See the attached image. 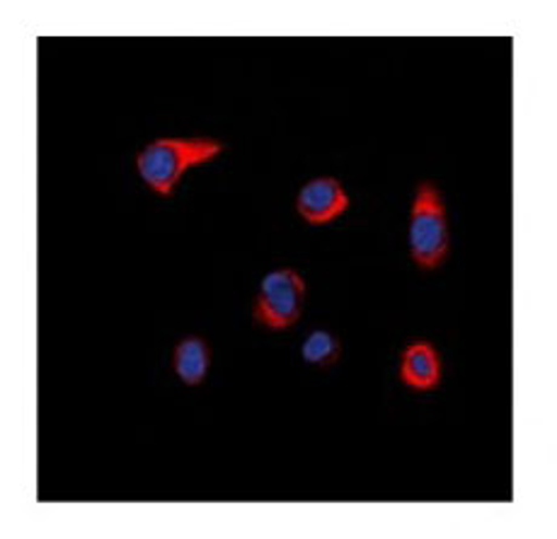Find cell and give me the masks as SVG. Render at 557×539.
Masks as SVG:
<instances>
[{"label":"cell","mask_w":557,"mask_h":539,"mask_svg":"<svg viewBox=\"0 0 557 539\" xmlns=\"http://www.w3.org/2000/svg\"><path fill=\"white\" fill-rule=\"evenodd\" d=\"M223 153L216 138H160L136 158L138 175L160 197H173L177 181L189 167L203 165Z\"/></svg>","instance_id":"6da1fadb"},{"label":"cell","mask_w":557,"mask_h":539,"mask_svg":"<svg viewBox=\"0 0 557 539\" xmlns=\"http://www.w3.org/2000/svg\"><path fill=\"white\" fill-rule=\"evenodd\" d=\"M448 245H451V235H448L442 193L432 181H422L417 187L410 215V254L414 264H420L426 272L438 268L448 254Z\"/></svg>","instance_id":"7a4b0ae2"},{"label":"cell","mask_w":557,"mask_h":539,"mask_svg":"<svg viewBox=\"0 0 557 539\" xmlns=\"http://www.w3.org/2000/svg\"><path fill=\"white\" fill-rule=\"evenodd\" d=\"M306 298V284L294 268H276L270 272L260 284L257 293L255 319L264 329L282 331L294 327L301 319Z\"/></svg>","instance_id":"3957f363"},{"label":"cell","mask_w":557,"mask_h":539,"mask_svg":"<svg viewBox=\"0 0 557 539\" xmlns=\"http://www.w3.org/2000/svg\"><path fill=\"white\" fill-rule=\"evenodd\" d=\"M296 209L304 221L325 225L349 209V197L335 177H318L298 191Z\"/></svg>","instance_id":"277c9868"},{"label":"cell","mask_w":557,"mask_h":539,"mask_svg":"<svg viewBox=\"0 0 557 539\" xmlns=\"http://www.w3.org/2000/svg\"><path fill=\"white\" fill-rule=\"evenodd\" d=\"M400 380L412 390H434L442 383V361L430 341H414L403 351Z\"/></svg>","instance_id":"5b68a950"},{"label":"cell","mask_w":557,"mask_h":539,"mask_svg":"<svg viewBox=\"0 0 557 539\" xmlns=\"http://www.w3.org/2000/svg\"><path fill=\"white\" fill-rule=\"evenodd\" d=\"M209 371V347L199 337H189L175 349V373L182 383L199 385Z\"/></svg>","instance_id":"8992f818"},{"label":"cell","mask_w":557,"mask_h":539,"mask_svg":"<svg viewBox=\"0 0 557 539\" xmlns=\"http://www.w3.org/2000/svg\"><path fill=\"white\" fill-rule=\"evenodd\" d=\"M339 339L327 329H315L313 334H308L301 347L304 361L318 365V368H327V365L335 363L339 359Z\"/></svg>","instance_id":"52a82bcc"}]
</instances>
